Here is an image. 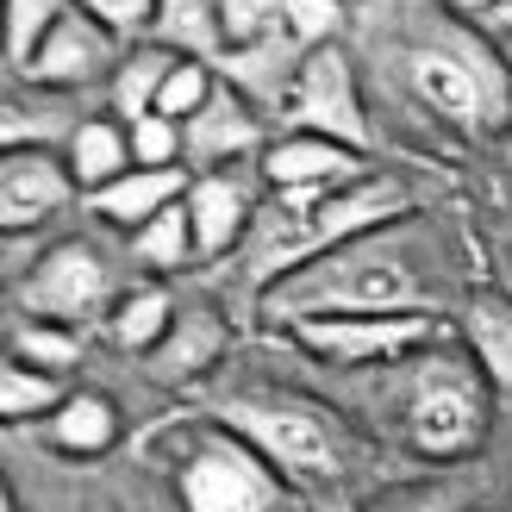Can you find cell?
<instances>
[{
	"mask_svg": "<svg viewBox=\"0 0 512 512\" xmlns=\"http://www.w3.org/2000/svg\"><path fill=\"white\" fill-rule=\"evenodd\" d=\"M69 169H75V182H82V194H94V188H107V182H119L125 169H138L132 163V132H125V119H82V132L69 138Z\"/></svg>",
	"mask_w": 512,
	"mask_h": 512,
	"instance_id": "cell-21",
	"label": "cell"
},
{
	"mask_svg": "<svg viewBox=\"0 0 512 512\" xmlns=\"http://www.w3.org/2000/svg\"><path fill=\"white\" fill-rule=\"evenodd\" d=\"M7 512H19V500H13V494H7Z\"/></svg>",
	"mask_w": 512,
	"mask_h": 512,
	"instance_id": "cell-33",
	"label": "cell"
},
{
	"mask_svg": "<svg viewBox=\"0 0 512 512\" xmlns=\"http://www.w3.org/2000/svg\"><path fill=\"white\" fill-rule=\"evenodd\" d=\"M256 169H263L269 188H344L356 175H369V150H350L319 132H281L263 144Z\"/></svg>",
	"mask_w": 512,
	"mask_h": 512,
	"instance_id": "cell-11",
	"label": "cell"
},
{
	"mask_svg": "<svg viewBox=\"0 0 512 512\" xmlns=\"http://www.w3.org/2000/svg\"><path fill=\"white\" fill-rule=\"evenodd\" d=\"M125 250H132V263L163 281V275H182L188 263H200V244H194V219H188V200H175V207H163L150 225H138L132 238H125Z\"/></svg>",
	"mask_w": 512,
	"mask_h": 512,
	"instance_id": "cell-20",
	"label": "cell"
},
{
	"mask_svg": "<svg viewBox=\"0 0 512 512\" xmlns=\"http://www.w3.org/2000/svg\"><path fill=\"white\" fill-rule=\"evenodd\" d=\"M82 194L63 150H7L0 157V232H44Z\"/></svg>",
	"mask_w": 512,
	"mask_h": 512,
	"instance_id": "cell-9",
	"label": "cell"
},
{
	"mask_svg": "<svg viewBox=\"0 0 512 512\" xmlns=\"http://www.w3.org/2000/svg\"><path fill=\"white\" fill-rule=\"evenodd\" d=\"M244 157H263V107L219 82V94L182 125V163L188 175H207V169H238Z\"/></svg>",
	"mask_w": 512,
	"mask_h": 512,
	"instance_id": "cell-10",
	"label": "cell"
},
{
	"mask_svg": "<svg viewBox=\"0 0 512 512\" xmlns=\"http://www.w3.org/2000/svg\"><path fill=\"white\" fill-rule=\"evenodd\" d=\"M188 182H194V175H188L182 163H175V169H125L119 182L94 188V194H82V200H88V213H94L100 225H113V232L132 238L138 225H150L163 207H175V200L188 194Z\"/></svg>",
	"mask_w": 512,
	"mask_h": 512,
	"instance_id": "cell-14",
	"label": "cell"
},
{
	"mask_svg": "<svg viewBox=\"0 0 512 512\" xmlns=\"http://www.w3.org/2000/svg\"><path fill=\"white\" fill-rule=\"evenodd\" d=\"M219 425L250 438L275 463V475L294 481V488H325V481H338L350 469V431L319 400H294V394L232 400V406H219Z\"/></svg>",
	"mask_w": 512,
	"mask_h": 512,
	"instance_id": "cell-4",
	"label": "cell"
},
{
	"mask_svg": "<svg viewBox=\"0 0 512 512\" xmlns=\"http://www.w3.org/2000/svg\"><path fill=\"white\" fill-rule=\"evenodd\" d=\"M394 375V431L431 463H456L488 438L494 413V381L481 375V363L463 344H425L413 356L388 363Z\"/></svg>",
	"mask_w": 512,
	"mask_h": 512,
	"instance_id": "cell-2",
	"label": "cell"
},
{
	"mask_svg": "<svg viewBox=\"0 0 512 512\" xmlns=\"http://www.w3.org/2000/svg\"><path fill=\"white\" fill-rule=\"evenodd\" d=\"M125 132H132V163H138V169H175V163H182V125H175V119L144 113V119L125 125ZM182 169H188V163H182Z\"/></svg>",
	"mask_w": 512,
	"mask_h": 512,
	"instance_id": "cell-30",
	"label": "cell"
},
{
	"mask_svg": "<svg viewBox=\"0 0 512 512\" xmlns=\"http://www.w3.org/2000/svg\"><path fill=\"white\" fill-rule=\"evenodd\" d=\"M69 7H82L94 25H107L119 44L150 38V25H157V0H69Z\"/></svg>",
	"mask_w": 512,
	"mask_h": 512,
	"instance_id": "cell-31",
	"label": "cell"
},
{
	"mask_svg": "<svg viewBox=\"0 0 512 512\" xmlns=\"http://www.w3.org/2000/svg\"><path fill=\"white\" fill-rule=\"evenodd\" d=\"M150 38L169 44L175 57H225V32H219V0H157V25Z\"/></svg>",
	"mask_w": 512,
	"mask_h": 512,
	"instance_id": "cell-22",
	"label": "cell"
},
{
	"mask_svg": "<svg viewBox=\"0 0 512 512\" xmlns=\"http://www.w3.org/2000/svg\"><path fill=\"white\" fill-rule=\"evenodd\" d=\"M175 69V50L157 44V38H144V44H125V57L113 69V82H107V107L113 119H144V113H157V94H163V75Z\"/></svg>",
	"mask_w": 512,
	"mask_h": 512,
	"instance_id": "cell-19",
	"label": "cell"
},
{
	"mask_svg": "<svg viewBox=\"0 0 512 512\" xmlns=\"http://www.w3.org/2000/svg\"><path fill=\"white\" fill-rule=\"evenodd\" d=\"M113 306H119V275L94 238H57L32 263V275L13 288L19 319H50V325H69V331H88Z\"/></svg>",
	"mask_w": 512,
	"mask_h": 512,
	"instance_id": "cell-5",
	"label": "cell"
},
{
	"mask_svg": "<svg viewBox=\"0 0 512 512\" xmlns=\"http://www.w3.org/2000/svg\"><path fill=\"white\" fill-rule=\"evenodd\" d=\"M219 94V63L207 57H175V69L163 75V94H157V113L175 119V125H188L207 100Z\"/></svg>",
	"mask_w": 512,
	"mask_h": 512,
	"instance_id": "cell-26",
	"label": "cell"
},
{
	"mask_svg": "<svg viewBox=\"0 0 512 512\" xmlns=\"http://www.w3.org/2000/svg\"><path fill=\"white\" fill-rule=\"evenodd\" d=\"M63 400H69L63 375L25 363V356H7V363H0V419H7V425H25V419L38 425V419L57 413Z\"/></svg>",
	"mask_w": 512,
	"mask_h": 512,
	"instance_id": "cell-23",
	"label": "cell"
},
{
	"mask_svg": "<svg viewBox=\"0 0 512 512\" xmlns=\"http://www.w3.org/2000/svg\"><path fill=\"white\" fill-rule=\"evenodd\" d=\"M69 13V0H7V69L25 75L38 57V44L57 32V19Z\"/></svg>",
	"mask_w": 512,
	"mask_h": 512,
	"instance_id": "cell-25",
	"label": "cell"
},
{
	"mask_svg": "<svg viewBox=\"0 0 512 512\" xmlns=\"http://www.w3.org/2000/svg\"><path fill=\"white\" fill-rule=\"evenodd\" d=\"M44 444L63 450V456H100L119 444V413L107 394H69L50 419H38Z\"/></svg>",
	"mask_w": 512,
	"mask_h": 512,
	"instance_id": "cell-18",
	"label": "cell"
},
{
	"mask_svg": "<svg viewBox=\"0 0 512 512\" xmlns=\"http://www.w3.org/2000/svg\"><path fill=\"white\" fill-rule=\"evenodd\" d=\"M175 500L182 512H288V481L232 425H188L175 438Z\"/></svg>",
	"mask_w": 512,
	"mask_h": 512,
	"instance_id": "cell-3",
	"label": "cell"
},
{
	"mask_svg": "<svg viewBox=\"0 0 512 512\" xmlns=\"http://www.w3.org/2000/svg\"><path fill=\"white\" fill-rule=\"evenodd\" d=\"M456 338L494 381V394H512V300L500 288H469L456 313Z\"/></svg>",
	"mask_w": 512,
	"mask_h": 512,
	"instance_id": "cell-16",
	"label": "cell"
},
{
	"mask_svg": "<svg viewBox=\"0 0 512 512\" xmlns=\"http://www.w3.org/2000/svg\"><path fill=\"white\" fill-rule=\"evenodd\" d=\"M119 57H125V50H119V38L107 32V25H94L82 7H69L57 19V32L38 44V57H32V69H25L19 82L50 88V94H82L94 82H113Z\"/></svg>",
	"mask_w": 512,
	"mask_h": 512,
	"instance_id": "cell-8",
	"label": "cell"
},
{
	"mask_svg": "<svg viewBox=\"0 0 512 512\" xmlns=\"http://www.w3.org/2000/svg\"><path fill=\"white\" fill-rule=\"evenodd\" d=\"M13 356H25V363H38L50 375H69L75 363H82V331L50 325V319H19L13 313Z\"/></svg>",
	"mask_w": 512,
	"mask_h": 512,
	"instance_id": "cell-24",
	"label": "cell"
},
{
	"mask_svg": "<svg viewBox=\"0 0 512 512\" xmlns=\"http://www.w3.org/2000/svg\"><path fill=\"white\" fill-rule=\"evenodd\" d=\"M288 338L331 369H388L400 356L438 344L444 313H325L288 325Z\"/></svg>",
	"mask_w": 512,
	"mask_h": 512,
	"instance_id": "cell-6",
	"label": "cell"
},
{
	"mask_svg": "<svg viewBox=\"0 0 512 512\" xmlns=\"http://www.w3.org/2000/svg\"><path fill=\"white\" fill-rule=\"evenodd\" d=\"M463 481H444V475H431V481H400V488L388 494H375L363 512H463Z\"/></svg>",
	"mask_w": 512,
	"mask_h": 512,
	"instance_id": "cell-28",
	"label": "cell"
},
{
	"mask_svg": "<svg viewBox=\"0 0 512 512\" xmlns=\"http://www.w3.org/2000/svg\"><path fill=\"white\" fill-rule=\"evenodd\" d=\"M450 288H456L450 244L413 213L400 225H381L369 238H350L338 250L313 256V263H300L256 300H263L269 325L288 331L300 319H325V313H444Z\"/></svg>",
	"mask_w": 512,
	"mask_h": 512,
	"instance_id": "cell-1",
	"label": "cell"
},
{
	"mask_svg": "<svg viewBox=\"0 0 512 512\" xmlns=\"http://www.w3.org/2000/svg\"><path fill=\"white\" fill-rule=\"evenodd\" d=\"M350 7H356V0H350Z\"/></svg>",
	"mask_w": 512,
	"mask_h": 512,
	"instance_id": "cell-34",
	"label": "cell"
},
{
	"mask_svg": "<svg viewBox=\"0 0 512 512\" xmlns=\"http://www.w3.org/2000/svg\"><path fill=\"white\" fill-rule=\"evenodd\" d=\"M175 300L163 281H138V288H125L119 306L107 313V338L125 350V356H150L163 338H169V325H175Z\"/></svg>",
	"mask_w": 512,
	"mask_h": 512,
	"instance_id": "cell-17",
	"label": "cell"
},
{
	"mask_svg": "<svg viewBox=\"0 0 512 512\" xmlns=\"http://www.w3.org/2000/svg\"><path fill=\"white\" fill-rule=\"evenodd\" d=\"M281 119H288V132H319V138H338L350 150L375 144L363 82H356V63L344 44H313L300 57V75H294L288 100H281Z\"/></svg>",
	"mask_w": 512,
	"mask_h": 512,
	"instance_id": "cell-7",
	"label": "cell"
},
{
	"mask_svg": "<svg viewBox=\"0 0 512 512\" xmlns=\"http://www.w3.org/2000/svg\"><path fill=\"white\" fill-rule=\"evenodd\" d=\"M300 57H306V44H294L288 25H281V32H269L263 44L225 50V57H219V82H232L250 107H281L288 88H294V75H300Z\"/></svg>",
	"mask_w": 512,
	"mask_h": 512,
	"instance_id": "cell-15",
	"label": "cell"
},
{
	"mask_svg": "<svg viewBox=\"0 0 512 512\" xmlns=\"http://www.w3.org/2000/svg\"><path fill=\"white\" fill-rule=\"evenodd\" d=\"M494 25H506V32H512V0H494Z\"/></svg>",
	"mask_w": 512,
	"mask_h": 512,
	"instance_id": "cell-32",
	"label": "cell"
},
{
	"mask_svg": "<svg viewBox=\"0 0 512 512\" xmlns=\"http://www.w3.org/2000/svg\"><path fill=\"white\" fill-rule=\"evenodd\" d=\"M225 344H232V325H225L219 306L213 300H182L169 338L150 350V369H157V381H169V388H194L200 375H213Z\"/></svg>",
	"mask_w": 512,
	"mask_h": 512,
	"instance_id": "cell-13",
	"label": "cell"
},
{
	"mask_svg": "<svg viewBox=\"0 0 512 512\" xmlns=\"http://www.w3.org/2000/svg\"><path fill=\"white\" fill-rule=\"evenodd\" d=\"M219 32L225 50L263 44L269 32H281V0H219Z\"/></svg>",
	"mask_w": 512,
	"mask_h": 512,
	"instance_id": "cell-29",
	"label": "cell"
},
{
	"mask_svg": "<svg viewBox=\"0 0 512 512\" xmlns=\"http://www.w3.org/2000/svg\"><path fill=\"white\" fill-rule=\"evenodd\" d=\"M281 25L294 44H338V32L350 25V0H281Z\"/></svg>",
	"mask_w": 512,
	"mask_h": 512,
	"instance_id": "cell-27",
	"label": "cell"
},
{
	"mask_svg": "<svg viewBox=\"0 0 512 512\" xmlns=\"http://www.w3.org/2000/svg\"><path fill=\"white\" fill-rule=\"evenodd\" d=\"M182 200H188V219H194L200 263H207V256H219V250H232V244H244L250 219L263 213V207H256L250 175H238V169H207V175H194Z\"/></svg>",
	"mask_w": 512,
	"mask_h": 512,
	"instance_id": "cell-12",
	"label": "cell"
}]
</instances>
